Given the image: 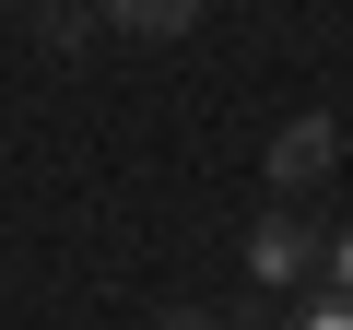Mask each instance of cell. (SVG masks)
<instances>
[{
	"label": "cell",
	"mask_w": 353,
	"mask_h": 330,
	"mask_svg": "<svg viewBox=\"0 0 353 330\" xmlns=\"http://www.w3.org/2000/svg\"><path fill=\"white\" fill-rule=\"evenodd\" d=\"M106 24H130V36H189L201 24V0H94Z\"/></svg>",
	"instance_id": "3"
},
{
	"label": "cell",
	"mask_w": 353,
	"mask_h": 330,
	"mask_svg": "<svg viewBox=\"0 0 353 330\" xmlns=\"http://www.w3.org/2000/svg\"><path fill=\"white\" fill-rule=\"evenodd\" d=\"M165 330H212V318H165Z\"/></svg>",
	"instance_id": "6"
},
{
	"label": "cell",
	"mask_w": 353,
	"mask_h": 330,
	"mask_svg": "<svg viewBox=\"0 0 353 330\" xmlns=\"http://www.w3.org/2000/svg\"><path fill=\"white\" fill-rule=\"evenodd\" d=\"M248 271H259V283H306V271H330V236L294 224V213H271V224L248 236Z\"/></svg>",
	"instance_id": "1"
},
{
	"label": "cell",
	"mask_w": 353,
	"mask_h": 330,
	"mask_svg": "<svg viewBox=\"0 0 353 330\" xmlns=\"http://www.w3.org/2000/svg\"><path fill=\"white\" fill-rule=\"evenodd\" d=\"M330 165H341V130H330V118H294V130L271 142V189H306V177H330Z\"/></svg>",
	"instance_id": "2"
},
{
	"label": "cell",
	"mask_w": 353,
	"mask_h": 330,
	"mask_svg": "<svg viewBox=\"0 0 353 330\" xmlns=\"http://www.w3.org/2000/svg\"><path fill=\"white\" fill-rule=\"evenodd\" d=\"M330 283H341V295H353V236H341V248H330Z\"/></svg>",
	"instance_id": "5"
},
{
	"label": "cell",
	"mask_w": 353,
	"mask_h": 330,
	"mask_svg": "<svg viewBox=\"0 0 353 330\" xmlns=\"http://www.w3.org/2000/svg\"><path fill=\"white\" fill-rule=\"evenodd\" d=\"M294 330H353V307H341V295H330V307H306V318H294Z\"/></svg>",
	"instance_id": "4"
}]
</instances>
